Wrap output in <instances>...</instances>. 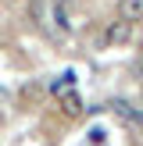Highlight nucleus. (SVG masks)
<instances>
[{"instance_id":"f257e3e1","label":"nucleus","mask_w":143,"mask_h":146,"mask_svg":"<svg viewBox=\"0 0 143 146\" xmlns=\"http://www.w3.org/2000/svg\"><path fill=\"white\" fill-rule=\"evenodd\" d=\"M129 39H132V21H125V18L107 21V29H104V46H122V43H129Z\"/></svg>"},{"instance_id":"f03ea898","label":"nucleus","mask_w":143,"mask_h":146,"mask_svg":"<svg viewBox=\"0 0 143 146\" xmlns=\"http://www.w3.org/2000/svg\"><path fill=\"white\" fill-rule=\"evenodd\" d=\"M50 7H54L57 29H64V32H68V29H72V0H50Z\"/></svg>"},{"instance_id":"7ed1b4c3","label":"nucleus","mask_w":143,"mask_h":146,"mask_svg":"<svg viewBox=\"0 0 143 146\" xmlns=\"http://www.w3.org/2000/svg\"><path fill=\"white\" fill-rule=\"evenodd\" d=\"M118 18H125V21H143V0H122V14Z\"/></svg>"},{"instance_id":"20e7f679","label":"nucleus","mask_w":143,"mask_h":146,"mask_svg":"<svg viewBox=\"0 0 143 146\" xmlns=\"http://www.w3.org/2000/svg\"><path fill=\"white\" fill-rule=\"evenodd\" d=\"M64 114H79V96H68V100H64Z\"/></svg>"}]
</instances>
